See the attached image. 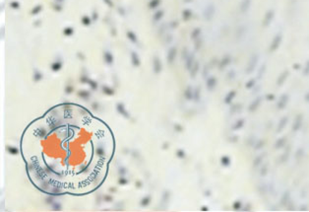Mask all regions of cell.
<instances>
[{
  "instance_id": "cell-1",
  "label": "cell",
  "mask_w": 309,
  "mask_h": 212,
  "mask_svg": "<svg viewBox=\"0 0 309 212\" xmlns=\"http://www.w3.org/2000/svg\"><path fill=\"white\" fill-rule=\"evenodd\" d=\"M302 123H303V116L301 114H296V116L294 117V119H293L292 125H291V129H292V131L293 132L299 131L300 128H301V126H302Z\"/></svg>"
},
{
  "instance_id": "cell-2",
  "label": "cell",
  "mask_w": 309,
  "mask_h": 212,
  "mask_svg": "<svg viewBox=\"0 0 309 212\" xmlns=\"http://www.w3.org/2000/svg\"><path fill=\"white\" fill-rule=\"evenodd\" d=\"M288 102H290V96L287 94H282L281 95V97L278 100V103H277V108L278 110H284V109L287 107Z\"/></svg>"
},
{
  "instance_id": "cell-3",
  "label": "cell",
  "mask_w": 309,
  "mask_h": 212,
  "mask_svg": "<svg viewBox=\"0 0 309 212\" xmlns=\"http://www.w3.org/2000/svg\"><path fill=\"white\" fill-rule=\"evenodd\" d=\"M261 103H262V97H257V98H255L251 102V104L249 105L248 111H250V113H254V111H256L259 109Z\"/></svg>"
},
{
  "instance_id": "cell-4",
  "label": "cell",
  "mask_w": 309,
  "mask_h": 212,
  "mask_svg": "<svg viewBox=\"0 0 309 212\" xmlns=\"http://www.w3.org/2000/svg\"><path fill=\"white\" fill-rule=\"evenodd\" d=\"M287 123H288V117L287 116L281 117V119L279 120L278 126H277V132H278V133H281V132L285 128V126L287 125Z\"/></svg>"
},
{
  "instance_id": "cell-5",
  "label": "cell",
  "mask_w": 309,
  "mask_h": 212,
  "mask_svg": "<svg viewBox=\"0 0 309 212\" xmlns=\"http://www.w3.org/2000/svg\"><path fill=\"white\" fill-rule=\"evenodd\" d=\"M290 201V190H285V192L282 193L279 202H281V205L282 206V207H285Z\"/></svg>"
},
{
  "instance_id": "cell-6",
  "label": "cell",
  "mask_w": 309,
  "mask_h": 212,
  "mask_svg": "<svg viewBox=\"0 0 309 212\" xmlns=\"http://www.w3.org/2000/svg\"><path fill=\"white\" fill-rule=\"evenodd\" d=\"M285 144H287V137L282 136V137H279V139H277V141L275 142V145H274V147H275V149L279 150V149L285 148Z\"/></svg>"
},
{
  "instance_id": "cell-7",
  "label": "cell",
  "mask_w": 309,
  "mask_h": 212,
  "mask_svg": "<svg viewBox=\"0 0 309 212\" xmlns=\"http://www.w3.org/2000/svg\"><path fill=\"white\" fill-rule=\"evenodd\" d=\"M235 97H236V91H234V90L229 91V92L226 94V96L225 97V104L229 105L232 101H233V99L235 98Z\"/></svg>"
},
{
  "instance_id": "cell-8",
  "label": "cell",
  "mask_w": 309,
  "mask_h": 212,
  "mask_svg": "<svg viewBox=\"0 0 309 212\" xmlns=\"http://www.w3.org/2000/svg\"><path fill=\"white\" fill-rule=\"evenodd\" d=\"M265 155H266V153H261V154H259L258 156H256L255 159L253 160V167L254 168H257L259 167L260 165L262 164V162H263L264 158H265Z\"/></svg>"
},
{
  "instance_id": "cell-9",
  "label": "cell",
  "mask_w": 309,
  "mask_h": 212,
  "mask_svg": "<svg viewBox=\"0 0 309 212\" xmlns=\"http://www.w3.org/2000/svg\"><path fill=\"white\" fill-rule=\"evenodd\" d=\"M116 110H117V111H118L120 114H121V116H123L124 117H127V119H128V117L130 116H129V113L125 110V107H124V105H123L122 103H119V104L116 105Z\"/></svg>"
},
{
  "instance_id": "cell-10",
  "label": "cell",
  "mask_w": 309,
  "mask_h": 212,
  "mask_svg": "<svg viewBox=\"0 0 309 212\" xmlns=\"http://www.w3.org/2000/svg\"><path fill=\"white\" fill-rule=\"evenodd\" d=\"M206 86H207L208 91L212 92V91L215 89V87L217 86V79L215 77H210L207 80V84H206Z\"/></svg>"
},
{
  "instance_id": "cell-11",
  "label": "cell",
  "mask_w": 309,
  "mask_h": 212,
  "mask_svg": "<svg viewBox=\"0 0 309 212\" xmlns=\"http://www.w3.org/2000/svg\"><path fill=\"white\" fill-rule=\"evenodd\" d=\"M256 64H257V57H253L250 59L249 61V64L248 66H247V69H246V72L248 73V74H250L251 72L254 71L255 67H256Z\"/></svg>"
},
{
  "instance_id": "cell-12",
  "label": "cell",
  "mask_w": 309,
  "mask_h": 212,
  "mask_svg": "<svg viewBox=\"0 0 309 212\" xmlns=\"http://www.w3.org/2000/svg\"><path fill=\"white\" fill-rule=\"evenodd\" d=\"M287 77H288V71H284L281 75L279 76L278 80H277V85H278L279 87L282 86L284 83L285 82V80L287 79Z\"/></svg>"
},
{
  "instance_id": "cell-13",
  "label": "cell",
  "mask_w": 309,
  "mask_h": 212,
  "mask_svg": "<svg viewBox=\"0 0 309 212\" xmlns=\"http://www.w3.org/2000/svg\"><path fill=\"white\" fill-rule=\"evenodd\" d=\"M244 122H245V120H244L243 119H237L236 122H235L233 124H232L231 126V129L233 131H236V130H239V129H241L244 126Z\"/></svg>"
},
{
  "instance_id": "cell-14",
  "label": "cell",
  "mask_w": 309,
  "mask_h": 212,
  "mask_svg": "<svg viewBox=\"0 0 309 212\" xmlns=\"http://www.w3.org/2000/svg\"><path fill=\"white\" fill-rule=\"evenodd\" d=\"M193 96H194V91L192 90V88H191V86H188L186 88V90H185L184 92V97L185 99L188 100V101H190V100L193 99Z\"/></svg>"
},
{
  "instance_id": "cell-15",
  "label": "cell",
  "mask_w": 309,
  "mask_h": 212,
  "mask_svg": "<svg viewBox=\"0 0 309 212\" xmlns=\"http://www.w3.org/2000/svg\"><path fill=\"white\" fill-rule=\"evenodd\" d=\"M231 163L230 158L228 157V155H223L222 158H220V164L223 165V167H228Z\"/></svg>"
},
{
  "instance_id": "cell-16",
  "label": "cell",
  "mask_w": 309,
  "mask_h": 212,
  "mask_svg": "<svg viewBox=\"0 0 309 212\" xmlns=\"http://www.w3.org/2000/svg\"><path fill=\"white\" fill-rule=\"evenodd\" d=\"M290 149H285V151L282 153V156H281V158H279V162H281V163H285V162L287 161V159H288V155H290Z\"/></svg>"
},
{
  "instance_id": "cell-17",
  "label": "cell",
  "mask_w": 309,
  "mask_h": 212,
  "mask_svg": "<svg viewBox=\"0 0 309 212\" xmlns=\"http://www.w3.org/2000/svg\"><path fill=\"white\" fill-rule=\"evenodd\" d=\"M150 202H151V196L147 195L145 197H143L142 199H141L140 201V205L143 206V207H146V206H148L150 204Z\"/></svg>"
},
{
  "instance_id": "cell-18",
  "label": "cell",
  "mask_w": 309,
  "mask_h": 212,
  "mask_svg": "<svg viewBox=\"0 0 309 212\" xmlns=\"http://www.w3.org/2000/svg\"><path fill=\"white\" fill-rule=\"evenodd\" d=\"M279 43H281V36H277L275 39H274V42L272 43V46H271V48H272V51H275V49L278 48Z\"/></svg>"
},
{
  "instance_id": "cell-19",
  "label": "cell",
  "mask_w": 309,
  "mask_h": 212,
  "mask_svg": "<svg viewBox=\"0 0 309 212\" xmlns=\"http://www.w3.org/2000/svg\"><path fill=\"white\" fill-rule=\"evenodd\" d=\"M303 157H304V150L303 148H298L295 152V159L297 161H300Z\"/></svg>"
},
{
  "instance_id": "cell-20",
  "label": "cell",
  "mask_w": 309,
  "mask_h": 212,
  "mask_svg": "<svg viewBox=\"0 0 309 212\" xmlns=\"http://www.w3.org/2000/svg\"><path fill=\"white\" fill-rule=\"evenodd\" d=\"M200 98H201V89H200V87H197L196 89L194 90L193 99L195 100L196 102H199V101H200Z\"/></svg>"
},
{
  "instance_id": "cell-21",
  "label": "cell",
  "mask_w": 309,
  "mask_h": 212,
  "mask_svg": "<svg viewBox=\"0 0 309 212\" xmlns=\"http://www.w3.org/2000/svg\"><path fill=\"white\" fill-rule=\"evenodd\" d=\"M78 96L84 100H88L91 97V94L88 91H80V92H78Z\"/></svg>"
},
{
  "instance_id": "cell-22",
  "label": "cell",
  "mask_w": 309,
  "mask_h": 212,
  "mask_svg": "<svg viewBox=\"0 0 309 212\" xmlns=\"http://www.w3.org/2000/svg\"><path fill=\"white\" fill-rule=\"evenodd\" d=\"M102 92H104V94H105V95H108V96H112L113 95V94H114V91H113V89H111V88H109V87H107V86H104V87H102Z\"/></svg>"
},
{
  "instance_id": "cell-23",
  "label": "cell",
  "mask_w": 309,
  "mask_h": 212,
  "mask_svg": "<svg viewBox=\"0 0 309 212\" xmlns=\"http://www.w3.org/2000/svg\"><path fill=\"white\" fill-rule=\"evenodd\" d=\"M259 173H260V176H261V177L267 176V174H268V164L263 165V166L261 167L260 171H259Z\"/></svg>"
},
{
  "instance_id": "cell-24",
  "label": "cell",
  "mask_w": 309,
  "mask_h": 212,
  "mask_svg": "<svg viewBox=\"0 0 309 212\" xmlns=\"http://www.w3.org/2000/svg\"><path fill=\"white\" fill-rule=\"evenodd\" d=\"M264 145H265V141L263 139H259L257 142H256V144H255V149L259 150V149L263 148Z\"/></svg>"
},
{
  "instance_id": "cell-25",
  "label": "cell",
  "mask_w": 309,
  "mask_h": 212,
  "mask_svg": "<svg viewBox=\"0 0 309 212\" xmlns=\"http://www.w3.org/2000/svg\"><path fill=\"white\" fill-rule=\"evenodd\" d=\"M254 86H255V80H254V79H250V80L247 81L246 84H245L246 89H251V88H253Z\"/></svg>"
},
{
  "instance_id": "cell-26",
  "label": "cell",
  "mask_w": 309,
  "mask_h": 212,
  "mask_svg": "<svg viewBox=\"0 0 309 212\" xmlns=\"http://www.w3.org/2000/svg\"><path fill=\"white\" fill-rule=\"evenodd\" d=\"M7 150H8V152H9L10 154H12V155H17V154L19 153V150L17 149V148H15V147L8 146V147H7Z\"/></svg>"
},
{
  "instance_id": "cell-27",
  "label": "cell",
  "mask_w": 309,
  "mask_h": 212,
  "mask_svg": "<svg viewBox=\"0 0 309 212\" xmlns=\"http://www.w3.org/2000/svg\"><path fill=\"white\" fill-rule=\"evenodd\" d=\"M232 207H233L234 210H239V209H241V207H242V202L239 201V200L234 201L233 205H232Z\"/></svg>"
},
{
  "instance_id": "cell-28",
  "label": "cell",
  "mask_w": 309,
  "mask_h": 212,
  "mask_svg": "<svg viewBox=\"0 0 309 212\" xmlns=\"http://www.w3.org/2000/svg\"><path fill=\"white\" fill-rule=\"evenodd\" d=\"M51 207H52V209H53V210H55V211H59L60 209H61V204H60L59 202L54 201V202L51 204Z\"/></svg>"
},
{
  "instance_id": "cell-29",
  "label": "cell",
  "mask_w": 309,
  "mask_h": 212,
  "mask_svg": "<svg viewBox=\"0 0 309 212\" xmlns=\"http://www.w3.org/2000/svg\"><path fill=\"white\" fill-rule=\"evenodd\" d=\"M96 153H97V155H99V156H104L105 155V151H104V147H98V148L96 149Z\"/></svg>"
},
{
  "instance_id": "cell-30",
  "label": "cell",
  "mask_w": 309,
  "mask_h": 212,
  "mask_svg": "<svg viewBox=\"0 0 309 212\" xmlns=\"http://www.w3.org/2000/svg\"><path fill=\"white\" fill-rule=\"evenodd\" d=\"M185 155H186V154H185V152L182 149H178L177 151H176V156H177L178 158L183 159L185 157Z\"/></svg>"
},
{
  "instance_id": "cell-31",
  "label": "cell",
  "mask_w": 309,
  "mask_h": 212,
  "mask_svg": "<svg viewBox=\"0 0 309 212\" xmlns=\"http://www.w3.org/2000/svg\"><path fill=\"white\" fill-rule=\"evenodd\" d=\"M259 190H260V192L262 194H265V193H266V191H267V185H264V184L261 185L260 187H259Z\"/></svg>"
},
{
  "instance_id": "cell-32",
  "label": "cell",
  "mask_w": 309,
  "mask_h": 212,
  "mask_svg": "<svg viewBox=\"0 0 309 212\" xmlns=\"http://www.w3.org/2000/svg\"><path fill=\"white\" fill-rule=\"evenodd\" d=\"M127 182H128L127 179L124 178V177H123V176H121V178H119V179H118V184H119V185H126V184H127Z\"/></svg>"
},
{
  "instance_id": "cell-33",
  "label": "cell",
  "mask_w": 309,
  "mask_h": 212,
  "mask_svg": "<svg viewBox=\"0 0 309 212\" xmlns=\"http://www.w3.org/2000/svg\"><path fill=\"white\" fill-rule=\"evenodd\" d=\"M285 208H287V209H288V210H291V211H293V210H294V209H295V208H294L293 202H292V201H291V200H290V202H288V203H287V206H285Z\"/></svg>"
},
{
  "instance_id": "cell-34",
  "label": "cell",
  "mask_w": 309,
  "mask_h": 212,
  "mask_svg": "<svg viewBox=\"0 0 309 212\" xmlns=\"http://www.w3.org/2000/svg\"><path fill=\"white\" fill-rule=\"evenodd\" d=\"M170 196V192L169 191H164V196H163V200L164 201H167V199L169 198Z\"/></svg>"
},
{
  "instance_id": "cell-35",
  "label": "cell",
  "mask_w": 309,
  "mask_h": 212,
  "mask_svg": "<svg viewBox=\"0 0 309 212\" xmlns=\"http://www.w3.org/2000/svg\"><path fill=\"white\" fill-rule=\"evenodd\" d=\"M303 75H304V76H308L309 75V61H308L307 64H306V66H305V69H304V71H303Z\"/></svg>"
},
{
  "instance_id": "cell-36",
  "label": "cell",
  "mask_w": 309,
  "mask_h": 212,
  "mask_svg": "<svg viewBox=\"0 0 309 212\" xmlns=\"http://www.w3.org/2000/svg\"><path fill=\"white\" fill-rule=\"evenodd\" d=\"M174 129H175V131L181 132L182 130H183V127H182L180 124H177V123H176V124H174Z\"/></svg>"
},
{
  "instance_id": "cell-37",
  "label": "cell",
  "mask_w": 309,
  "mask_h": 212,
  "mask_svg": "<svg viewBox=\"0 0 309 212\" xmlns=\"http://www.w3.org/2000/svg\"><path fill=\"white\" fill-rule=\"evenodd\" d=\"M37 135H39V137H43L45 135V129H39Z\"/></svg>"
},
{
  "instance_id": "cell-38",
  "label": "cell",
  "mask_w": 309,
  "mask_h": 212,
  "mask_svg": "<svg viewBox=\"0 0 309 212\" xmlns=\"http://www.w3.org/2000/svg\"><path fill=\"white\" fill-rule=\"evenodd\" d=\"M45 201H46L48 204H52V203L54 202V199H53V197H52V196H49V197H48V198L45 199Z\"/></svg>"
},
{
  "instance_id": "cell-39",
  "label": "cell",
  "mask_w": 309,
  "mask_h": 212,
  "mask_svg": "<svg viewBox=\"0 0 309 212\" xmlns=\"http://www.w3.org/2000/svg\"><path fill=\"white\" fill-rule=\"evenodd\" d=\"M118 174H119L120 176H125V174H126V169H125V168H120L119 171H118Z\"/></svg>"
},
{
  "instance_id": "cell-40",
  "label": "cell",
  "mask_w": 309,
  "mask_h": 212,
  "mask_svg": "<svg viewBox=\"0 0 309 212\" xmlns=\"http://www.w3.org/2000/svg\"><path fill=\"white\" fill-rule=\"evenodd\" d=\"M73 90L74 89H73L72 86H67V88L65 89V92H66V94H71L73 92Z\"/></svg>"
},
{
  "instance_id": "cell-41",
  "label": "cell",
  "mask_w": 309,
  "mask_h": 212,
  "mask_svg": "<svg viewBox=\"0 0 309 212\" xmlns=\"http://www.w3.org/2000/svg\"><path fill=\"white\" fill-rule=\"evenodd\" d=\"M240 105H235L233 106V107L231 108V113H234V111H236L237 110H240Z\"/></svg>"
},
{
  "instance_id": "cell-42",
  "label": "cell",
  "mask_w": 309,
  "mask_h": 212,
  "mask_svg": "<svg viewBox=\"0 0 309 212\" xmlns=\"http://www.w3.org/2000/svg\"><path fill=\"white\" fill-rule=\"evenodd\" d=\"M299 210H300V211H307V210H308L307 205H306V204H303V205H301V206H300V207H299Z\"/></svg>"
},
{
  "instance_id": "cell-43",
  "label": "cell",
  "mask_w": 309,
  "mask_h": 212,
  "mask_svg": "<svg viewBox=\"0 0 309 212\" xmlns=\"http://www.w3.org/2000/svg\"><path fill=\"white\" fill-rule=\"evenodd\" d=\"M90 85H91V87H92L93 90H97V87H98V86H97V83H96V82L90 81Z\"/></svg>"
},
{
  "instance_id": "cell-44",
  "label": "cell",
  "mask_w": 309,
  "mask_h": 212,
  "mask_svg": "<svg viewBox=\"0 0 309 212\" xmlns=\"http://www.w3.org/2000/svg\"><path fill=\"white\" fill-rule=\"evenodd\" d=\"M266 98H267V100H269V101H274V100H275V96L272 95V94H270V95L266 96Z\"/></svg>"
},
{
  "instance_id": "cell-45",
  "label": "cell",
  "mask_w": 309,
  "mask_h": 212,
  "mask_svg": "<svg viewBox=\"0 0 309 212\" xmlns=\"http://www.w3.org/2000/svg\"><path fill=\"white\" fill-rule=\"evenodd\" d=\"M92 107H93L94 109H95V110H98V109L99 108V105L97 102H94L93 104H92Z\"/></svg>"
},
{
  "instance_id": "cell-46",
  "label": "cell",
  "mask_w": 309,
  "mask_h": 212,
  "mask_svg": "<svg viewBox=\"0 0 309 212\" xmlns=\"http://www.w3.org/2000/svg\"><path fill=\"white\" fill-rule=\"evenodd\" d=\"M304 101L306 102V103H309V91H308V92H306V94H305V96H304Z\"/></svg>"
},
{
  "instance_id": "cell-47",
  "label": "cell",
  "mask_w": 309,
  "mask_h": 212,
  "mask_svg": "<svg viewBox=\"0 0 309 212\" xmlns=\"http://www.w3.org/2000/svg\"><path fill=\"white\" fill-rule=\"evenodd\" d=\"M104 199L107 200V201H111V200H112V197H111L110 195H105Z\"/></svg>"
},
{
  "instance_id": "cell-48",
  "label": "cell",
  "mask_w": 309,
  "mask_h": 212,
  "mask_svg": "<svg viewBox=\"0 0 309 212\" xmlns=\"http://www.w3.org/2000/svg\"><path fill=\"white\" fill-rule=\"evenodd\" d=\"M201 210H202V211H208L209 208L207 207V206H202V207H201Z\"/></svg>"
},
{
  "instance_id": "cell-49",
  "label": "cell",
  "mask_w": 309,
  "mask_h": 212,
  "mask_svg": "<svg viewBox=\"0 0 309 212\" xmlns=\"http://www.w3.org/2000/svg\"><path fill=\"white\" fill-rule=\"evenodd\" d=\"M141 185H142V182H137V187H141Z\"/></svg>"
}]
</instances>
